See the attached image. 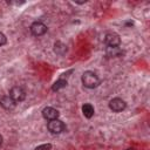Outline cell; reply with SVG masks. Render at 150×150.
Instances as JSON below:
<instances>
[{"instance_id": "2e32d148", "label": "cell", "mask_w": 150, "mask_h": 150, "mask_svg": "<svg viewBox=\"0 0 150 150\" xmlns=\"http://www.w3.org/2000/svg\"><path fill=\"white\" fill-rule=\"evenodd\" d=\"M127 150H134V149H132V148H130V149H127Z\"/></svg>"}, {"instance_id": "5bb4252c", "label": "cell", "mask_w": 150, "mask_h": 150, "mask_svg": "<svg viewBox=\"0 0 150 150\" xmlns=\"http://www.w3.org/2000/svg\"><path fill=\"white\" fill-rule=\"evenodd\" d=\"M6 42H7V38H6V35H5L4 33L0 32V47L4 46V45H6Z\"/></svg>"}, {"instance_id": "6da1fadb", "label": "cell", "mask_w": 150, "mask_h": 150, "mask_svg": "<svg viewBox=\"0 0 150 150\" xmlns=\"http://www.w3.org/2000/svg\"><path fill=\"white\" fill-rule=\"evenodd\" d=\"M81 81H82V84L88 89H94V88L98 87L100 82H101L98 76L96 75V73H94L91 70L84 71L81 76Z\"/></svg>"}, {"instance_id": "ba28073f", "label": "cell", "mask_w": 150, "mask_h": 150, "mask_svg": "<svg viewBox=\"0 0 150 150\" xmlns=\"http://www.w3.org/2000/svg\"><path fill=\"white\" fill-rule=\"evenodd\" d=\"M0 105H1L4 109H6V110H12V109L15 108L16 103L13 101V98H12L9 95H6V96H2V97L0 98Z\"/></svg>"}, {"instance_id": "3957f363", "label": "cell", "mask_w": 150, "mask_h": 150, "mask_svg": "<svg viewBox=\"0 0 150 150\" xmlns=\"http://www.w3.org/2000/svg\"><path fill=\"white\" fill-rule=\"evenodd\" d=\"M104 43L107 45V47H120L121 38L118 34H116L114 32L107 33L104 36Z\"/></svg>"}, {"instance_id": "277c9868", "label": "cell", "mask_w": 150, "mask_h": 150, "mask_svg": "<svg viewBox=\"0 0 150 150\" xmlns=\"http://www.w3.org/2000/svg\"><path fill=\"white\" fill-rule=\"evenodd\" d=\"M9 96L13 98V101L15 103H19V102H22L26 98V93L21 87L15 86L9 90Z\"/></svg>"}, {"instance_id": "30bf717a", "label": "cell", "mask_w": 150, "mask_h": 150, "mask_svg": "<svg viewBox=\"0 0 150 150\" xmlns=\"http://www.w3.org/2000/svg\"><path fill=\"white\" fill-rule=\"evenodd\" d=\"M67 50H68V48H67V46L63 43V42H61V41H56L55 43H54V52L57 54V55H64L66 53H67Z\"/></svg>"}, {"instance_id": "7c38bea8", "label": "cell", "mask_w": 150, "mask_h": 150, "mask_svg": "<svg viewBox=\"0 0 150 150\" xmlns=\"http://www.w3.org/2000/svg\"><path fill=\"white\" fill-rule=\"evenodd\" d=\"M67 86V80H63V79H59L54 84H53V87H52V90L53 91H57V90H60V89H62V88H64Z\"/></svg>"}, {"instance_id": "5b68a950", "label": "cell", "mask_w": 150, "mask_h": 150, "mask_svg": "<svg viewBox=\"0 0 150 150\" xmlns=\"http://www.w3.org/2000/svg\"><path fill=\"white\" fill-rule=\"evenodd\" d=\"M47 26L41 21H35L30 25V33L35 36H41L47 32Z\"/></svg>"}, {"instance_id": "9a60e30c", "label": "cell", "mask_w": 150, "mask_h": 150, "mask_svg": "<svg viewBox=\"0 0 150 150\" xmlns=\"http://www.w3.org/2000/svg\"><path fill=\"white\" fill-rule=\"evenodd\" d=\"M1 143H2V136L0 135V145H1Z\"/></svg>"}, {"instance_id": "7a4b0ae2", "label": "cell", "mask_w": 150, "mask_h": 150, "mask_svg": "<svg viewBox=\"0 0 150 150\" xmlns=\"http://www.w3.org/2000/svg\"><path fill=\"white\" fill-rule=\"evenodd\" d=\"M47 128L52 134H61V132H63L66 130V124L61 120L56 118V120L49 121L47 123Z\"/></svg>"}, {"instance_id": "8fae6325", "label": "cell", "mask_w": 150, "mask_h": 150, "mask_svg": "<svg viewBox=\"0 0 150 150\" xmlns=\"http://www.w3.org/2000/svg\"><path fill=\"white\" fill-rule=\"evenodd\" d=\"M82 112H83L84 117L91 118L94 116V114H95V109H94V107L90 103H84L82 105Z\"/></svg>"}, {"instance_id": "9c48e42d", "label": "cell", "mask_w": 150, "mask_h": 150, "mask_svg": "<svg viewBox=\"0 0 150 150\" xmlns=\"http://www.w3.org/2000/svg\"><path fill=\"white\" fill-rule=\"evenodd\" d=\"M105 54L109 57H120L123 55V50L120 47H107L105 48Z\"/></svg>"}, {"instance_id": "52a82bcc", "label": "cell", "mask_w": 150, "mask_h": 150, "mask_svg": "<svg viewBox=\"0 0 150 150\" xmlns=\"http://www.w3.org/2000/svg\"><path fill=\"white\" fill-rule=\"evenodd\" d=\"M59 115H60V112H59L55 108H53V107H46V108H43V110H42V116H43V118H45V120H48V121L59 118Z\"/></svg>"}, {"instance_id": "8992f818", "label": "cell", "mask_w": 150, "mask_h": 150, "mask_svg": "<svg viewBox=\"0 0 150 150\" xmlns=\"http://www.w3.org/2000/svg\"><path fill=\"white\" fill-rule=\"evenodd\" d=\"M125 107H127L125 101H123V100L120 98V97H115V98L110 100V102H109V108H110L114 112H120V111L124 110Z\"/></svg>"}, {"instance_id": "4fadbf2b", "label": "cell", "mask_w": 150, "mask_h": 150, "mask_svg": "<svg viewBox=\"0 0 150 150\" xmlns=\"http://www.w3.org/2000/svg\"><path fill=\"white\" fill-rule=\"evenodd\" d=\"M50 149H52V144L47 143V144H42V145L36 146L34 150H50Z\"/></svg>"}]
</instances>
